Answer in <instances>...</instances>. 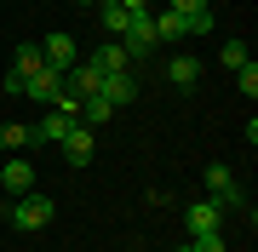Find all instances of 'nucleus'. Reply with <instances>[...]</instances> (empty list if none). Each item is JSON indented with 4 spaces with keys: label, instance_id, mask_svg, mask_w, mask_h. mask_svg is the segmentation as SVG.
Masks as SVG:
<instances>
[{
    "label": "nucleus",
    "instance_id": "39448f33",
    "mask_svg": "<svg viewBox=\"0 0 258 252\" xmlns=\"http://www.w3.org/2000/svg\"><path fill=\"white\" fill-rule=\"evenodd\" d=\"M98 86H103V75H98L92 63H86V57H81V63H69V69H63V92H69L75 103H81V98H98Z\"/></svg>",
    "mask_w": 258,
    "mask_h": 252
},
{
    "label": "nucleus",
    "instance_id": "aec40b11",
    "mask_svg": "<svg viewBox=\"0 0 258 252\" xmlns=\"http://www.w3.org/2000/svg\"><path fill=\"white\" fill-rule=\"evenodd\" d=\"M184 35H212V6L207 12H189V18H184Z\"/></svg>",
    "mask_w": 258,
    "mask_h": 252
},
{
    "label": "nucleus",
    "instance_id": "a211bd4d",
    "mask_svg": "<svg viewBox=\"0 0 258 252\" xmlns=\"http://www.w3.org/2000/svg\"><path fill=\"white\" fill-rule=\"evenodd\" d=\"M247 57H252V52H247V40H224L218 63H224V69H241V63H247Z\"/></svg>",
    "mask_w": 258,
    "mask_h": 252
},
{
    "label": "nucleus",
    "instance_id": "f3484780",
    "mask_svg": "<svg viewBox=\"0 0 258 252\" xmlns=\"http://www.w3.org/2000/svg\"><path fill=\"white\" fill-rule=\"evenodd\" d=\"M155 40H184V12H172V6H166L161 18H155Z\"/></svg>",
    "mask_w": 258,
    "mask_h": 252
},
{
    "label": "nucleus",
    "instance_id": "2eb2a0df",
    "mask_svg": "<svg viewBox=\"0 0 258 252\" xmlns=\"http://www.w3.org/2000/svg\"><path fill=\"white\" fill-rule=\"evenodd\" d=\"M40 63H46V57H40V46H35V40H23V46H18V57H12V75H23V80H29Z\"/></svg>",
    "mask_w": 258,
    "mask_h": 252
},
{
    "label": "nucleus",
    "instance_id": "6e6552de",
    "mask_svg": "<svg viewBox=\"0 0 258 252\" xmlns=\"http://www.w3.org/2000/svg\"><path fill=\"white\" fill-rule=\"evenodd\" d=\"M0 189H6L12 201H18V195H29V189H35V166H29L23 155H12L6 166H0Z\"/></svg>",
    "mask_w": 258,
    "mask_h": 252
},
{
    "label": "nucleus",
    "instance_id": "20e7f679",
    "mask_svg": "<svg viewBox=\"0 0 258 252\" xmlns=\"http://www.w3.org/2000/svg\"><path fill=\"white\" fill-rule=\"evenodd\" d=\"M57 92H63V75H57L52 63H40L35 75L23 80V98H35V103H46V109H52V103H57Z\"/></svg>",
    "mask_w": 258,
    "mask_h": 252
},
{
    "label": "nucleus",
    "instance_id": "9d476101",
    "mask_svg": "<svg viewBox=\"0 0 258 252\" xmlns=\"http://www.w3.org/2000/svg\"><path fill=\"white\" fill-rule=\"evenodd\" d=\"M86 63H92L98 75H120V69H132V57H126V46H120V40H103V46L86 57Z\"/></svg>",
    "mask_w": 258,
    "mask_h": 252
},
{
    "label": "nucleus",
    "instance_id": "423d86ee",
    "mask_svg": "<svg viewBox=\"0 0 258 252\" xmlns=\"http://www.w3.org/2000/svg\"><path fill=\"white\" fill-rule=\"evenodd\" d=\"M57 149H63V160H69V166H86V160L98 155V138H92V126H69Z\"/></svg>",
    "mask_w": 258,
    "mask_h": 252
},
{
    "label": "nucleus",
    "instance_id": "f8f14e48",
    "mask_svg": "<svg viewBox=\"0 0 258 252\" xmlns=\"http://www.w3.org/2000/svg\"><path fill=\"white\" fill-rule=\"evenodd\" d=\"M184 224H189V235H207V229H224V212H218L212 201H189Z\"/></svg>",
    "mask_w": 258,
    "mask_h": 252
},
{
    "label": "nucleus",
    "instance_id": "1a4fd4ad",
    "mask_svg": "<svg viewBox=\"0 0 258 252\" xmlns=\"http://www.w3.org/2000/svg\"><path fill=\"white\" fill-rule=\"evenodd\" d=\"M40 57L63 75L69 63H81V46H75V35H46V40H40Z\"/></svg>",
    "mask_w": 258,
    "mask_h": 252
},
{
    "label": "nucleus",
    "instance_id": "4be33fe9",
    "mask_svg": "<svg viewBox=\"0 0 258 252\" xmlns=\"http://www.w3.org/2000/svg\"><path fill=\"white\" fill-rule=\"evenodd\" d=\"M120 6H126L132 18H138V12H149V0H120Z\"/></svg>",
    "mask_w": 258,
    "mask_h": 252
},
{
    "label": "nucleus",
    "instance_id": "0eeeda50",
    "mask_svg": "<svg viewBox=\"0 0 258 252\" xmlns=\"http://www.w3.org/2000/svg\"><path fill=\"white\" fill-rule=\"evenodd\" d=\"M98 98H109V109H126V103H138V75H132V69H120V75H103Z\"/></svg>",
    "mask_w": 258,
    "mask_h": 252
},
{
    "label": "nucleus",
    "instance_id": "7ed1b4c3",
    "mask_svg": "<svg viewBox=\"0 0 258 252\" xmlns=\"http://www.w3.org/2000/svg\"><path fill=\"white\" fill-rule=\"evenodd\" d=\"M120 46H126V57H132V69H138L144 57L155 52V12H138V18L126 23V35H120Z\"/></svg>",
    "mask_w": 258,
    "mask_h": 252
},
{
    "label": "nucleus",
    "instance_id": "6ab92c4d",
    "mask_svg": "<svg viewBox=\"0 0 258 252\" xmlns=\"http://www.w3.org/2000/svg\"><path fill=\"white\" fill-rule=\"evenodd\" d=\"M235 86H241V98H258V63H252V57L235 69Z\"/></svg>",
    "mask_w": 258,
    "mask_h": 252
},
{
    "label": "nucleus",
    "instance_id": "9b49d317",
    "mask_svg": "<svg viewBox=\"0 0 258 252\" xmlns=\"http://www.w3.org/2000/svg\"><path fill=\"white\" fill-rule=\"evenodd\" d=\"M166 80H172L178 92H195V80H201V57H189V52H178L172 63H166Z\"/></svg>",
    "mask_w": 258,
    "mask_h": 252
},
{
    "label": "nucleus",
    "instance_id": "dca6fc26",
    "mask_svg": "<svg viewBox=\"0 0 258 252\" xmlns=\"http://www.w3.org/2000/svg\"><path fill=\"white\" fill-rule=\"evenodd\" d=\"M109 98H81V126H109Z\"/></svg>",
    "mask_w": 258,
    "mask_h": 252
},
{
    "label": "nucleus",
    "instance_id": "f257e3e1",
    "mask_svg": "<svg viewBox=\"0 0 258 252\" xmlns=\"http://www.w3.org/2000/svg\"><path fill=\"white\" fill-rule=\"evenodd\" d=\"M52 212H57V201H52V195H35V189H29V195H18V201H6V206H0V218H6L12 229H23V235L46 229V224H52Z\"/></svg>",
    "mask_w": 258,
    "mask_h": 252
},
{
    "label": "nucleus",
    "instance_id": "f03ea898",
    "mask_svg": "<svg viewBox=\"0 0 258 252\" xmlns=\"http://www.w3.org/2000/svg\"><path fill=\"white\" fill-rule=\"evenodd\" d=\"M201 184H207V195H212V206H218L224 218H230V212H241V206H247V195H241V189H235V172L224 166V160H212V166L201 172Z\"/></svg>",
    "mask_w": 258,
    "mask_h": 252
},
{
    "label": "nucleus",
    "instance_id": "4468645a",
    "mask_svg": "<svg viewBox=\"0 0 258 252\" xmlns=\"http://www.w3.org/2000/svg\"><path fill=\"white\" fill-rule=\"evenodd\" d=\"M29 143H35V126H23V121H6V126H0V149H6V155H23Z\"/></svg>",
    "mask_w": 258,
    "mask_h": 252
},
{
    "label": "nucleus",
    "instance_id": "ddd939ff",
    "mask_svg": "<svg viewBox=\"0 0 258 252\" xmlns=\"http://www.w3.org/2000/svg\"><path fill=\"white\" fill-rule=\"evenodd\" d=\"M98 23H103V40H120L126 23H132V12L120 6V0H103V6H98Z\"/></svg>",
    "mask_w": 258,
    "mask_h": 252
},
{
    "label": "nucleus",
    "instance_id": "5701e85b",
    "mask_svg": "<svg viewBox=\"0 0 258 252\" xmlns=\"http://www.w3.org/2000/svg\"><path fill=\"white\" fill-rule=\"evenodd\" d=\"M75 6H103V0H75Z\"/></svg>",
    "mask_w": 258,
    "mask_h": 252
},
{
    "label": "nucleus",
    "instance_id": "412c9836",
    "mask_svg": "<svg viewBox=\"0 0 258 252\" xmlns=\"http://www.w3.org/2000/svg\"><path fill=\"white\" fill-rule=\"evenodd\" d=\"M172 12H184V18H189V12H207V0H172Z\"/></svg>",
    "mask_w": 258,
    "mask_h": 252
}]
</instances>
